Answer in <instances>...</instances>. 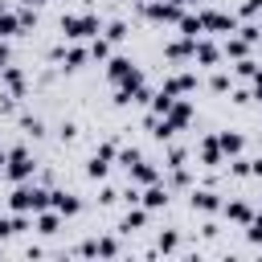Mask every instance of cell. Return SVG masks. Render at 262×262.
Segmentation results:
<instances>
[{"label": "cell", "instance_id": "1", "mask_svg": "<svg viewBox=\"0 0 262 262\" xmlns=\"http://www.w3.org/2000/svg\"><path fill=\"white\" fill-rule=\"evenodd\" d=\"M8 209L12 213H41V209H49V188L37 180H20V184H12Z\"/></svg>", "mask_w": 262, "mask_h": 262}, {"label": "cell", "instance_id": "2", "mask_svg": "<svg viewBox=\"0 0 262 262\" xmlns=\"http://www.w3.org/2000/svg\"><path fill=\"white\" fill-rule=\"evenodd\" d=\"M98 33H102V25H98L94 12H66L61 16V37L66 41H90Z\"/></svg>", "mask_w": 262, "mask_h": 262}, {"label": "cell", "instance_id": "3", "mask_svg": "<svg viewBox=\"0 0 262 262\" xmlns=\"http://www.w3.org/2000/svg\"><path fill=\"white\" fill-rule=\"evenodd\" d=\"M33 172H37V160L29 156V147H8V160H4V176L12 180V184H20V180H33Z\"/></svg>", "mask_w": 262, "mask_h": 262}, {"label": "cell", "instance_id": "4", "mask_svg": "<svg viewBox=\"0 0 262 262\" xmlns=\"http://www.w3.org/2000/svg\"><path fill=\"white\" fill-rule=\"evenodd\" d=\"M139 8H143V16L156 20V25H176L180 12H184V4H176V0H147V4H139Z\"/></svg>", "mask_w": 262, "mask_h": 262}, {"label": "cell", "instance_id": "5", "mask_svg": "<svg viewBox=\"0 0 262 262\" xmlns=\"http://www.w3.org/2000/svg\"><path fill=\"white\" fill-rule=\"evenodd\" d=\"M201 29L205 33H237V16L233 12H221V8H201Z\"/></svg>", "mask_w": 262, "mask_h": 262}, {"label": "cell", "instance_id": "6", "mask_svg": "<svg viewBox=\"0 0 262 262\" xmlns=\"http://www.w3.org/2000/svg\"><path fill=\"white\" fill-rule=\"evenodd\" d=\"M160 119H164V127L176 135V131H184V127L192 123V102H188V98H172V106H168Z\"/></svg>", "mask_w": 262, "mask_h": 262}, {"label": "cell", "instance_id": "7", "mask_svg": "<svg viewBox=\"0 0 262 262\" xmlns=\"http://www.w3.org/2000/svg\"><path fill=\"white\" fill-rule=\"evenodd\" d=\"M111 156H115V143H102V147L86 160V176H90V180H102V176L111 172Z\"/></svg>", "mask_w": 262, "mask_h": 262}, {"label": "cell", "instance_id": "8", "mask_svg": "<svg viewBox=\"0 0 262 262\" xmlns=\"http://www.w3.org/2000/svg\"><path fill=\"white\" fill-rule=\"evenodd\" d=\"M168 196H172V188H168V184H160V180H156V184H143V192H139V201H143V209H147V213L164 209V205H168Z\"/></svg>", "mask_w": 262, "mask_h": 262}, {"label": "cell", "instance_id": "9", "mask_svg": "<svg viewBox=\"0 0 262 262\" xmlns=\"http://www.w3.org/2000/svg\"><path fill=\"white\" fill-rule=\"evenodd\" d=\"M49 209H57L61 217H74V213H82V201L66 188H49Z\"/></svg>", "mask_w": 262, "mask_h": 262}, {"label": "cell", "instance_id": "10", "mask_svg": "<svg viewBox=\"0 0 262 262\" xmlns=\"http://www.w3.org/2000/svg\"><path fill=\"white\" fill-rule=\"evenodd\" d=\"M188 205H192V213H221V196L213 188H192Z\"/></svg>", "mask_w": 262, "mask_h": 262}, {"label": "cell", "instance_id": "11", "mask_svg": "<svg viewBox=\"0 0 262 262\" xmlns=\"http://www.w3.org/2000/svg\"><path fill=\"white\" fill-rule=\"evenodd\" d=\"M49 57H53V61H61V66H66V70L74 74V70H82V66H86L90 49H82V45H70V49H53Z\"/></svg>", "mask_w": 262, "mask_h": 262}, {"label": "cell", "instance_id": "12", "mask_svg": "<svg viewBox=\"0 0 262 262\" xmlns=\"http://www.w3.org/2000/svg\"><path fill=\"white\" fill-rule=\"evenodd\" d=\"M160 90H168L172 98H180V94H192V90H196V74H192V70H180V74H172V78H168Z\"/></svg>", "mask_w": 262, "mask_h": 262}, {"label": "cell", "instance_id": "13", "mask_svg": "<svg viewBox=\"0 0 262 262\" xmlns=\"http://www.w3.org/2000/svg\"><path fill=\"white\" fill-rule=\"evenodd\" d=\"M196 160L205 164V168H221V143H217V135H205L201 143H196Z\"/></svg>", "mask_w": 262, "mask_h": 262}, {"label": "cell", "instance_id": "14", "mask_svg": "<svg viewBox=\"0 0 262 262\" xmlns=\"http://www.w3.org/2000/svg\"><path fill=\"white\" fill-rule=\"evenodd\" d=\"M192 61H196V66H217V61H221V49H217L213 41H205V33H201V37L192 41Z\"/></svg>", "mask_w": 262, "mask_h": 262}, {"label": "cell", "instance_id": "15", "mask_svg": "<svg viewBox=\"0 0 262 262\" xmlns=\"http://www.w3.org/2000/svg\"><path fill=\"white\" fill-rule=\"evenodd\" d=\"M127 176H131V184H156V180H160V168L139 156L135 164H127Z\"/></svg>", "mask_w": 262, "mask_h": 262}, {"label": "cell", "instance_id": "16", "mask_svg": "<svg viewBox=\"0 0 262 262\" xmlns=\"http://www.w3.org/2000/svg\"><path fill=\"white\" fill-rule=\"evenodd\" d=\"M221 217L233 221V225H246V221L254 217V205H250V201H221Z\"/></svg>", "mask_w": 262, "mask_h": 262}, {"label": "cell", "instance_id": "17", "mask_svg": "<svg viewBox=\"0 0 262 262\" xmlns=\"http://www.w3.org/2000/svg\"><path fill=\"white\" fill-rule=\"evenodd\" d=\"M33 225H37V233L53 237V233L61 229V213H57V209H41V213H33Z\"/></svg>", "mask_w": 262, "mask_h": 262}, {"label": "cell", "instance_id": "18", "mask_svg": "<svg viewBox=\"0 0 262 262\" xmlns=\"http://www.w3.org/2000/svg\"><path fill=\"white\" fill-rule=\"evenodd\" d=\"M0 82L8 86V98H20V94H25V74H20V70L12 66V61H8V66L0 70Z\"/></svg>", "mask_w": 262, "mask_h": 262}, {"label": "cell", "instance_id": "19", "mask_svg": "<svg viewBox=\"0 0 262 262\" xmlns=\"http://www.w3.org/2000/svg\"><path fill=\"white\" fill-rule=\"evenodd\" d=\"M217 143H221V156H242L246 151V139H242V131H217Z\"/></svg>", "mask_w": 262, "mask_h": 262}, {"label": "cell", "instance_id": "20", "mask_svg": "<svg viewBox=\"0 0 262 262\" xmlns=\"http://www.w3.org/2000/svg\"><path fill=\"white\" fill-rule=\"evenodd\" d=\"M164 57H172V61H192V37L168 41V45H164Z\"/></svg>", "mask_w": 262, "mask_h": 262}, {"label": "cell", "instance_id": "21", "mask_svg": "<svg viewBox=\"0 0 262 262\" xmlns=\"http://www.w3.org/2000/svg\"><path fill=\"white\" fill-rule=\"evenodd\" d=\"M176 29H180V37H192V41H196V37L205 33V29H201V16H196V12H180Z\"/></svg>", "mask_w": 262, "mask_h": 262}, {"label": "cell", "instance_id": "22", "mask_svg": "<svg viewBox=\"0 0 262 262\" xmlns=\"http://www.w3.org/2000/svg\"><path fill=\"white\" fill-rule=\"evenodd\" d=\"M221 53H225V57H233V61H237V57H250V41H246L242 33H237V37H225Z\"/></svg>", "mask_w": 262, "mask_h": 262}, {"label": "cell", "instance_id": "23", "mask_svg": "<svg viewBox=\"0 0 262 262\" xmlns=\"http://www.w3.org/2000/svg\"><path fill=\"white\" fill-rule=\"evenodd\" d=\"M0 37H20V16H16L12 8L0 12Z\"/></svg>", "mask_w": 262, "mask_h": 262}, {"label": "cell", "instance_id": "24", "mask_svg": "<svg viewBox=\"0 0 262 262\" xmlns=\"http://www.w3.org/2000/svg\"><path fill=\"white\" fill-rule=\"evenodd\" d=\"M143 225H147V209H131V213L123 217V225H119V229H123V233H131V229H143Z\"/></svg>", "mask_w": 262, "mask_h": 262}, {"label": "cell", "instance_id": "25", "mask_svg": "<svg viewBox=\"0 0 262 262\" xmlns=\"http://www.w3.org/2000/svg\"><path fill=\"white\" fill-rule=\"evenodd\" d=\"M246 242H250V246H262V209L246 221Z\"/></svg>", "mask_w": 262, "mask_h": 262}, {"label": "cell", "instance_id": "26", "mask_svg": "<svg viewBox=\"0 0 262 262\" xmlns=\"http://www.w3.org/2000/svg\"><path fill=\"white\" fill-rule=\"evenodd\" d=\"M90 57H94V61H106V57H111V41H106V37H90Z\"/></svg>", "mask_w": 262, "mask_h": 262}, {"label": "cell", "instance_id": "27", "mask_svg": "<svg viewBox=\"0 0 262 262\" xmlns=\"http://www.w3.org/2000/svg\"><path fill=\"white\" fill-rule=\"evenodd\" d=\"M156 246H160V254H176V250H180V233H176V229H168V233H160V242H156Z\"/></svg>", "mask_w": 262, "mask_h": 262}, {"label": "cell", "instance_id": "28", "mask_svg": "<svg viewBox=\"0 0 262 262\" xmlns=\"http://www.w3.org/2000/svg\"><path fill=\"white\" fill-rule=\"evenodd\" d=\"M102 37H106V41H111V45H115V41H123V37H127V20H111V25H106V33H102Z\"/></svg>", "mask_w": 262, "mask_h": 262}, {"label": "cell", "instance_id": "29", "mask_svg": "<svg viewBox=\"0 0 262 262\" xmlns=\"http://www.w3.org/2000/svg\"><path fill=\"white\" fill-rule=\"evenodd\" d=\"M229 86H233V78H229V74H225V70H217V74H213V78H209V90H217V94H225V90H229Z\"/></svg>", "mask_w": 262, "mask_h": 262}, {"label": "cell", "instance_id": "30", "mask_svg": "<svg viewBox=\"0 0 262 262\" xmlns=\"http://www.w3.org/2000/svg\"><path fill=\"white\" fill-rule=\"evenodd\" d=\"M233 70H237V78H254V74H258V61H254V57H237Z\"/></svg>", "mask_w": 262, "mask_h": 262}, {"label": "cell", "instance_id": "31", "mask_svg": "<svg viewBox=\"0 0 262 262\" xmlns=\"http://www.w3.org/2000/svg\"><path fill=\"white\" fill-rule=\"evenodd\" d=\"M168 106H172V94H168V90H160V94L151 98V115H164Z\"/></svg>", "mask_w": 262, "mask_h": 262}, {"label": "cell", "instance_id": "32", "mask_svg": "<svg viewBox=\"0 0 262 262\" xmlns=\"http://www.w3.org/2000/svg\"><path fill=\"white\" fill-rule=\"evenodd\" d=\"M16 16H20V33H29V29L37 25V12H33V8H20Z\"/></svg>", "mask_w": 262, "mask_h": 262}, {"label": "cell", "instance_id": "33", "mask_svg": "<svg viewBox=\"0 0 262 262\" xmlns=\"http://www.w3.org/2000/svg\"><path fill=\"white\" fill-rule=\"evenodd\" d=\"M262 12V0H242V8H237V16H258Z\"/></svg>", "mask_w": 262, "mask_h": 262}, {"label": "cell", "instance_id": "34", "mask_svg": "<svg viewBox=\"0 0 262 262\" xmlns=\"http://www.w3.org/2000/svg\"><path fill=\"white\" fill-rule=\"evenodd\" d=\"M135 160H139V151H135V147H123V151H119V164H123V168H127V164H135Z\"/></svg>", "mask_w": 262, "mask_h": 262}, {"label": "cell", "instance_id": "35", "mask_svg": "<svg viewBox=\"0 0 262 262\" xmlns=\"http://www.w3.org/2000/svg\"><path fill=\"white\" fill-rule=\"evenodd\" d=\"M25 131H29V135H45V127H41V119H25Z\"/></svg>", "mask_w": 262, "mask_h": 262}, {"label": "cell", "instance_id": "36", "mask_svg": "<svg viewBox=\"0 0 262 262\" xmlns=\"http://www.w3.org/2000/svg\"><path fill=\"white\" fill-rule=\"evenodd\" d=\"M12 61V53H8V37H0V70Z\"/></svg>", "mask_w": 262, "mask_h": 262}, {"label": "cell", "instance_id": "37", "mask_svg": "<svg viewBox=\"0 0 262 262\" xmlns=\"http://www.w3.org/2000/svg\"><path fill=\"white\" fill-rule=\"evenodd\" d=\"M250 98H258V102H262V70L254 74V90H250Z\"/></svg>", "mask_w": 262, "mask_h": 262}, {"label": "cell", "instance_id": "38", "mask_svg": "<svg viewBox=\"0 0 262 262\" xmlns=\"http://www.w3.org/2000/svg\"><path fill=\"white\" fill-rule=\"evenodd\" d=\"M250 176H258V180H262V156H258V160H250Z\"/></svg>", "mask_w": 262, "mask_h": 262}, {"label": "cell", "instance_id": "39", "mask_svg": "<svg viewBox=\"0 0 262 262\" xmlns=\"http://www.w3.org/2000/svg\"><path fill=\"white\" fill-rule=\"evenodd\" d=\"M0 237H12V229H8V217H0Z\"/></svg>", "mask_w": 262, "mask_h": 262}, {"label": "cell", "instance_id": "40", "mask_svg": "<svg viewBox=\"0 0 262 262\" xmlns=\"http://www.w3.org/2000/svg\"><path fill=\"white\" fill-rule=\"evenodd\" d=\"M4 160H8V147H0V172H4Z\"/></svg>", "mask_w": 262, "mask_h": 262}, {"label": "cell", "instance_id": "41", "mask_svg": "<svg viewBox=\"0 0 262 262\" xmlns=\"http://www.w3.org/2000/svg\"><path fill=\"white\" fill-rule=\"evenodd\" d=\"M176 4H201V0H176Z\"/></svg>", "mask_w": 262, "mask_h": 262}, {"label": "cell", "instance_id": "42", "mask_svg": "<svg viewBox=\"0 0 262 262\" xmlns=\"http://www.w3.org/2000/svg\"><path fill=\"white\" fill-rule=\"evenodd\" d=\"M4 8H8V4H4V0H0V12H4Z\"/></svg>", "mask_w": 262, "mask_h": 262}, {"label": "cell", "instance_id": "43", "mask_svg": "<svg viewBox=\"0 0 262 262\" xmlns=\"http://www.w3.org/2000/svg\"><path fill=\"white\" fill-rule=\"evenodd\" d=\"M29 4H41V0H29Z\"/></svg>", "mask_w": 262, "mask_h": 262}]
</instances>
